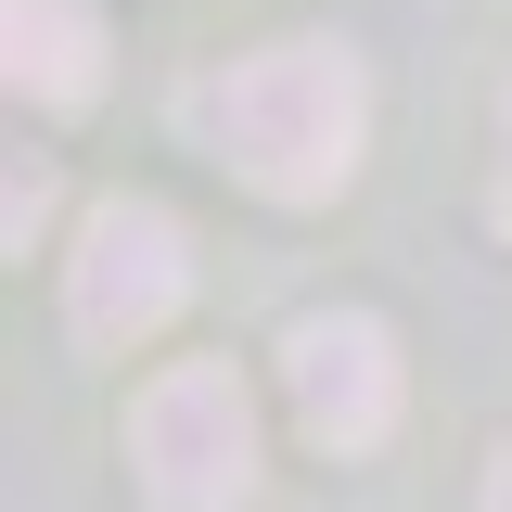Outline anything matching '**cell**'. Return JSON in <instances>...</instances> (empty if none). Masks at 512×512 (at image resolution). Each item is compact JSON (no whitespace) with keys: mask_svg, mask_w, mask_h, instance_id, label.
<instances>
[{"mask_svg":"<svg viewBox=\"0 0 512 512\" xmlns=\"http://www.w3.org/2000/svg\"><path fill=\"white\" fill-rule=\"evenodd\" d=\"M128 461H141V500L154 512H244L256 500V410L231 384V359H180V372L141 384Z\"/></svg>","mask_w":512,"mask_h":512,"instance_id":"2","label":"cell"},{"mask_svg":"<svg viewBox=\"0 0 512 512\" xmlns=\"http://www.w3.org/2000/svg\"><path fill=\"white\" fill-rule=\"evenodd\" d=\"M282 384H295V423L320 448H372L397 423V333L372 308H308L282 333Z\"/></svg>","mask_w":512,"mask_h":512,"instance_id":"4","label":"cell"},{"mask_svg":"<svg viewBox=\"0 0 512 512\" xmlns=\"http://www.w3.org/2000/svg\"><path fill=\"white\" fill-rule=\"evenodd\" d=\"M192 128L244 167L269 205H320V192L359 180V128H372V90L333 39H282V52H244L231 77L192 90Z\"/></svg>","mask_w":512,"mask_h":512,"instance_id":"1","label":"cell"},{"mask_svg":"<svg viewBox=\"0 0 512 512\" xmlns=\"http://www.w3.org/2000/svg\"><path fill=\"white\" fill-rule=\"evenodd\" d=\"M192 295V244L167 205H90L77 218V256H64V320H77V346H141V333H167Z\"/></svg>","mask_w":512,"mask_h":512,"instance_id":"3","label":"cell"},{"mask_svg":"<svg viewBox=\"0 0 512 512\" xmlns=\"http://www.w3.org/2000/svg\"><path fill=\"white\" fill-rule=\"evenodd\" d=\"M0 39H13L26 103H90L103 90V13L90 0H0Z\"/></svg>","mask_w":512,"mask_h":512,"instance_id":"5","label":"cell"},{"mask_svg":"<svg viewBox=\"0 0 512 512\" xmlns=\"http://www.w3.org/2000/svg\"><path fill=\"white\" fill-rule=\"evenodd\" d=\"M487 512H512V448H500V461H487Z\"/></svg>","mask_w":512,"mask_h":512,"instance_id":"6","label":"cell"}]
</instances>
